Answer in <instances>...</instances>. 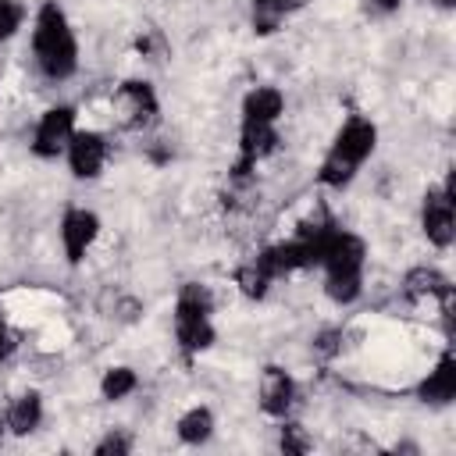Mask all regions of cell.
Instances as JSON below:
<instances>
[{"mask_svg": "<svg viewBox=\"0 0 456 456\" xmlns=\"http://www.w3.org/2000/svg\"><path fill=\"white\" fill-rule=\"evenodd\" d=\"M374 150H378V125L367 114H349L335 128V135H331V142H328V150L314 171L317 185L335 189V192L349 189L356 182V175L363 171V164L374 157Z\"/></svg>", "mask_w": 456, "mask_h": 456, "instance_id": "6da1fadb", "label": "cell"}, {"mask_svg": "<svg viewBox=\"0 0 456 456\" xmlns=\"http://www.w3.org/2000/svg\"><path fill=\"white\" fill-rule=\"evenodd\" d=\"M32 64L50 82H68L78 71V36L57 0H43L32 14Z\"/></svg>", "mask_w": 456, "mask_h": 456, "instance_id": "7a4b0ae2", "label": "cell"}, {"mask_svg": "<svg viewBox=\"0 0 456 456\" xmlns=\"http://www.w3.org/2000/svg\"><path fill=\"white\" fill-rule=\"evenodd\" d=\"M317 267L324 274V296L335 306H353L363 296V271H367V242L342 228L338 221L321 242Z\"/></svg>", "mask_w": 456, "mask_h": 456, "instance_id": "3957f363", "label": "cell"}, {"mask_svg": "<svg viewBox=\"0 0 456 456\" xmlns=\"http://www.w3.org/2000/svg\"><path fill=\"white\" fill-rule=\"evenodd\" d=\"M171 331H175V346H178L185 363H192L196 356H203L217 342L214 296L203 281L178 285V296H175V306H171Z\"/></svg>", "mask_w": 456, "mask_h": 456, "instance_id": "277c9868", "label": "cell"}, {"mask_svg": "<svg viewBox=\"0 0 456 456\" xmlns=\"http://www.w3.org/2000/svg\"><path fill=\"white\" fill-rule=\"evenodd\" d=\"M110 110H114L118 128L150 132L157 125V118H160V96H157L153 82H146V78H121L114 86Z\"/></svg>", "mask_w": 456, "mask_h": 456, "instance_id": "5b68a950", "label": "cell"}, {"mask_svg": "<svg viewBox=\"0 0 456 456\" xmlns=\"http://www.w3.org/2000/svg\"><path fill=\"white\" fill-rule=\"evenodd\" d=\"M420 235L435 249L452 246V239H456V200H452L449 178L424 189V196H420Z\"/></svg>", "mask_w": 456, "mask_h": 456, "instance_id": "8992f818", "label": "cell"}, {"mask_svg": "<svg viewBox=\"0 0 456 456\" xmlns=\"http://www.w3.org/2000/svg\"><path fill=\"white\" fill-rule=\"evenodd\" d=\"M100 232H103V221H100L96 210L78 207V203H68L64 214H61V221H57V239H61L64 264L68 267H78L89 256V249L96 246Z\"/></svg>", "mask_w": 456, "mask_h": 456, "instance_id": "52a82bcc", "label": "cell"}, {"mask_svg": "<svg viewBox=\"0 0 456 456\" xmlns=\"http://www.w3.org/2000/svg\"><path fill=\"white\" fill-rule=\"evenodd\" d=\"M75 128H78V110H75L71 103H53V107H46V110L39 114L36 128H32V139H28L32 157H39V160H57V157H64V146H68V139L75 135Z\"/></svg>", "mask_w": 456, "mask_h": 456, "instance_id": "ba28073f", "label": "cell"}, {"mask_svg": "<svg viewBox=\"0 0 456 456\" xmlns=\"http://www.w3.org/2000/svg\"><path fill=\"white\" fill-rule=\"evenodd\" d=\"M107 157H110V139L100 128H75V135L64 146V164L78 182H96L107 167Z\"/></svg>", "mask_w": 456, "mask_h": 456, "instance_id": "9c48e42d", "label": "cell"}, {"mask_svg": "<svg viewBox=\"0 0 456 456\" xmlns=\"http://www.w3.org/2000/svg\"><path fill=\"white\" fill-rule=\"evenodd\" d=\"M296 399H299V385H296L292 370H285L281 363H267L260 370V378H256V406H260V413L271 417V420L292 417Z\"/></svg>", "mask_w": 456, "mask_h": 456, "instance_id": "30bf717a", "label": "cell"}, {"mask_svg": "<svg viewBox=\"0 0 456 456\" xmlns=\"http://www.w3.org/2000/svg\"><path fill=\"white\" fill-rule=\"evenodd\" d=\"M403 296L413 303H442V310L449 314L452 306V281L442 267L435 264H417L403 274Z\"/></svg>", "mask_w": 456, "mask_h": 456, "instance_id": "8fae6325", "label": "cell"}, {"mask_svg": "<svg viewBox=\"0 0 456 456\" xmlns=\"http://www.w3.org/2000/svg\"><path fill=\"white\" fill-rule=\"evenodd\" d=\"M413 395L424 406H452V399H456V356H452V349H442L438 353V360L431 363V370L417 381Z\"/></svg>", "mask_w": 456, "mask_h": 456, "instance_id": "7c38bea8", "label": "cell"}, {"mask_svg": "<svg viewBox=\"0 0 456 456\" xmlns=\"http://www.w3.org/2000/svg\"><path fill=\"white\" fill-rule=\"evenodd\" d=\"M285 118V93L278 86H253L239 103V121L278 125Z\"/></svg>", "mask_w": 456, "mask_h": 456, "instance_id": "4fadbf2b", "label": "cell"}, {"mask_svg": "<svg viewBox=\"0 0 456 456\" xmlns=\"http://www.w3.org/2000/svg\"><path fill=\"white\" fill-rule=\"evenodd\" d=\"M43 417H46V403H43V395H39L36 388L18 392V395L7 403V410H4L7 431H11V435H18V438H25V435L39 431Z\"/></svg>", "mask_w": 456, "mask_h": 456, "instance_id": "5bb4252c", "label": "cell"}, {"mask_svg": "<svg viewBox=\"0 0 456 456\" xmlns=\"http://www.w3.org/2000/svg\"><path fill=\"white\" fill-rule=\"evenodd\" d=\"M214 431H217V417H214V410L207 406V403H196V406H189L178 420H175V435H178V442L182 445H207L210 438H214Z\"/></svg>", "mask_w": 456, "mask_h": 456, "instance_id": "9a60e30c", "label": "cell"}, {"mask_svg": "<svg viewBox=\"0 0 456 456\" xmlns=\"http://www.w3.org/2000/svg\"><path fill=\"white\" fill-rule=\"evenodd\" d=\"M232 281H235V289L246 296V299H253V303H260V299H267V292H271V285H274V278H271V271L256 260V256H249V260H242L235 271H232Z\"/></svg>", "mask_w": 456, "mask_h": 456, "instance_id": "2e32d148", "label": "cell"}, {"mask_svg": "<svg viewBox=\"0 0 456 456\" xmlns=\"http://www.w3.org/2000/svg\"><path fill=\"white\" fill-rule=\"evenodd\" d=\"M96 388H100V399L103 403H121V399H128L139 388V374L128 363H114V367H107L100 374V385Z\"/></svg>", "mask_w": 456, "mask_h": 456, "instance_id": "e0dca14e", "label": "cell"}, {"mask_svg": "<svg viewBox=\"0 0 456 456\" xmlns=\"http://www.w3.org/2000/svg\"><path fill=\"white\" fill-rule=\"evenodd\" d=\"M310 445L314 442H310V435H306V428L299 420H292V417H281L278 420V449L285 456H306Z\"/></svg>", "mask_w": 456, "mask_h": 456, "instance_id": "ac0fdd59", "label": "cell"}, {"mask_svg": "<svg viewBox=\"0 0 456 456\" xmlns=\"http://www.w3.org/2000/svg\"><path fill=\"white\" fill-rule=\"evenodd\" d=\"M25 18H28V11L21 0H0V46L11 43L25 28Z\"/></svg>", "mask_w": 456, "mask_h": 456, "instance_id": "d6986e66", "label": "cell"}, {"mask_svg": "<svg viewBox=\"0 0 456 456\" xmlns=\"http://www.w3.org/2000/svg\"><path fill=\"white\" fill-rule=\"evenodd\" d=\"M132 449H135V442H132V435H128L125 428H107V431L96 438L93 456H128Z\"/></svg>", "mask_w": 456, "mask_h": 456, "instance_id": "ffe728a7", "label": "cell"}, {"mask_svg": "<svg viewBox=\"0 0 456 456\" xmlns=\"http://www.w3.org/2000/svg\"><path fill=\"white\" fill-rule=\"evenodd\" d=\"M135 50L146 57V61H164L167 57V39L160 28H142L139 39H135Z\"/></svg>", "mask_w": 456, "mask_h": 456, "instance_id": "44dd1931", "label": "cell"}, {"mask_svg": "<svg viewBox=\"0 0 456 456\" xmlns=\"http://www.w3.org/2000/svg\"><path fill=\"white\" fill-rule=\"evenodd\" d=\"M338 349H342V328H324V331L314 338V353L324 356V360H331Z\"/></svg>", "mask_w": 456, "mask_h": 456, "instance_id": "7402d4cb", "label": "cell"}, {"mask_svg": "<svg viewBox=\"0 0 456 456\" xmlns=\"http://www.w3.org/2000/svg\"><path fill=\"white\" fill-rule=\"evenodd\" d=\"M249 4H253V25H256L260 32H271V28L278 25L274 7H278L281 0H249Z\"/></svg>", "mask_w": 456, "mask_h": 456, "instance_id": "603a6c76", "label": "cell"}, {"mask_svg": "<svg viewBox=\"0 0 456 456\" xmlns=\"http://www.w3.org/2000/svg\"><path fill=\"white\" fill-rule=\"evenodd\" d=\"M14 349H18V338H14L11 324H7V314H4V299H0V363H7V360L14 356Z\"/></svg>", "mask_w": 456, "mask_h": 456, "instance_id": "cb8c5ba5", "label": "cell"}, {"mask_svg": "<svg viewBox=\"0 0 456 456\" xmlns=\"http://www.w3.org/2000/svg\"><path fill=\"white\" fill-rule=\"evenodd\" d=\"M360 4H363L367 14H378V18H388L403 7V0H360Z\"/></svg>", "mask_w": 456, "mask_h": 456, "instance_id": "d4e9b609", "label": "cell"}, {"mask_svg": "<svg viewBox=\"0 0 456 456\" xmlns=\"http://www.w3.org/2000/svg\"><path fill=\"white\" fill-rule=\"evenodd\" d=\"M435 7H438V11H452V7H456V0H435Z\"/></svg>", "mask_w": 456, "mask_h": 456, "instance_id": "484cf974", "label": "cell"}, {"mask_svg": "<svg viewBox=\"0 0 456 456\" xmlns=\"http://www.w3.org/2000/svg\"><path fill=\"white\" fill-rule=\"evenodd\" d=\"M4 435H7V420H4V413H0V445H4Z\"/></svg>", "mask_w": 456, "mask_h": 456, "instance_id": "4316f807", "label": "cell"}, {"mask_svg": "<svg viewBox=\"0 0 456 456\" xmlns=\"http://www.w3.org/2000/svg\"><path fill=\"white\" fill-rule=\"evenodd\" d=\"M0 71H4V68H0Z\"/></svg>", "mask_w": 456, "mask_h": 456, "instance_id": "83f0119b", "label": "cell"}]
</instances>
